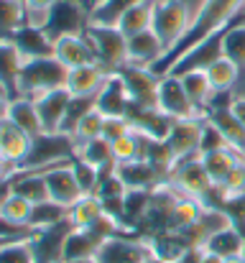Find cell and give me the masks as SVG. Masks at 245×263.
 Wrapping results in <instances>:
<instances>
[{
  "mask_svg": "<svg viewBox=\"0 0 245 263\" xmlns=\"http://www.w3.org/2000/svg\"><path fill=\"white\" fill-rule=\"evenodd\" d=\"M67 215H69L67 207H62V204L54 202V199H46V202L33 204V212H31L28 228H31V230H46V228H54V225L67 222V220H69Z\"/></svg>",
  "mask_w": 245,
  "mask_h": 263,
  "instance_id": "cell-31",
  "label": "cell"
},
{
  "mask_svg": "<svg viewBox=\"0 0 245 263\" xmlns=\"http://www.w3.org/2000/svg\"><path fill=\"white\" fill-rule=\"evenodd\" d=\"M204 251L220 256V258H235V256H243L245 251V230H240L238 225L207 238L204 243Z\"/></svg>",
  "mask_w": 245,
  "mask_h": 263,
  "instance_id": "cell-28",
  "label": "cell"
},
{
  "mask_svg": "<svg viewBox=\"0 0 245 263\" xmlns=\"http://www.w3.org/2000/svg\"><path fill=\"white\" fill-rule=\"evenodd\" d=\"M240 159H243V156H240L235 148H230V146L217 148V151H210V154H202L204 169H207V174H210V179H212V184H215V186L225 181V176L238 166V161H240Z\"/></svg>",
  "mask_w": 245,
  "mask_h": 263,
  "instance_id": "cell-29",
  "label": "cell"
},
{
  "mask_svg": "<svg viewBox=\"0 0 245 263\" xmlns=\"http://www.w3.org/2000/svg\"><path fill=\"white\" fill-rule=\"evenodd\" d=\"M31 146H33V138L28 133H23L8 118L0 123V159L5 164H10L13 169H21V164L26 161Z\"/></svg>",
  "mask_w": 245,
  "mask_h": 263,
  "instance_id": "cell-14",
  "label": "cell"
},
{
  "mask_svg": "<svg viewBox=\"0 0 245 263\" xmlns=\"http://www.w3.org/2000/svg\"><path fill=\"white\" fill-rule=\"evenodd\" d=\"M8 105H10V100H5V97H0V123L8 118Z\"/></svg>",
  "mask_w": 245,
  "mask_h": 263,
  "instance_id": "cell-52",
  "label": "cell"
},
{
  "mask_svg": "<svg viewBox=\"0 0 245 263\" xmlns=\"http://www.w3.org/2000/svg\"><path fill=\"white\" fill-rule=\"evenodd\" d=\"M23 64H26V59L21 57L13 39H0V80L10 89L13 97H18V82H21Z\"/></svg>",
  "mask_w": 245,
  "mask_h": 263,
  "instance_id": "cell-25",
  "label": "cell"
},
{
  "mask_svg": "<svg viewBox=\"0 0 245 263\" xmlns=\"http://www.w3.org/2000/svg\"><path fill=\"white\" fill-rule=\"evenodd\" d=\"M225 263H245L243 256H235V258H225Z\"/></svg>",
  "mask_w": 245,
  "mask_h": 263,
  "instance_id": "cell-55",
  "label": "cell"
},
{
  "mask_svg": "<svg viewBox=\"0 0 245 263\" xmlns=\"http://www.w3.org/2000/svg\"><path fill=\"white\" fill-rule=\"evenodd\" d=\"M194 23V10L184 3V0H156V10H154V31L163 41L166 54L174 51L181 39L189 33Z\"/></svg>",
  "mask_w": 245,
  "mask_h": 263,
  "instance_id": "cell-4",
  "label": "cell"
},
{
  "mask_svg": "<svg viewBox=\"0 0 245 263\" xmlns=\"http://www.w3.org/2000/svg\"><path fill=\"white\" fill-rule=\"evenodd\" d=\"M31 212H33V204L28 199H23L21 194H13V192L5 197V202L0 207V215L10 222H18V225H28Z\"/></svg>",
  "mask_w": 245,
  "mask_h": 263,
  "instance_id": "cell-38",
  "label": "cell"
},
{
  "mask_svg": "<svg viewBox=\"0 0 245 263\" xmlns=\"http://www.w3.org/2000/svg\"><path fill=\"white\" fill-rule=\"evenodd\" d=\"M163 57H166V46H163L161 39L156 36L154 28L141 31L136 36H128V62L130 64L154 69Z\"/></svg>",
  "mask_w": 245,
  "mask_h": 263,
  "instance_id": "cell-12",
  "label": "cell"
},
{
  "mask_svg": "<svg viewBox=\"0 0 245 263\" xmlns=\"http://www.w3.org/2000/svg\"><path fill=\"white\" fill-rule=\"evenodd\" d=\"M102 125H105V115H102L97 107L89 110V112L80 120L77 130H74L77 143H82V141H92V138H100V136H102Z\"/></svg>",
  "mask_w": 245,
  "mask_h": 263,
  "instance_id": "cell-40",
  "label": "cell"
},
{
  "mask_svg": "<svg viewBox=\"0 0 245 263\" xmlns=\"http://www.w3.org/2000/svg\"><path fill=\"white\" fill-rule=\"evenodd\" d=\"M84 3H92V0H84Z\"/></svg>",
  "mask_w": 245,
  "mask_h": 263,
  "instance_id": "cell-57",
  "label": "cell"
},
{
  "mask_svg": "<svg viewBox=\"0 0 245 263\" xmlns=\"http://www.w3.org/2000/svg\"><path fill=\"white\" fill-rule=\"evenodd\" d=\"M10 194V179H5V181H0V207H3V202H5V197Z\"/></svg>",
  "mask_w": 245,
  "mask_h": 263,
  "instance_id": "cell-50",
  "label": "cell"
},
{
  "mask_svg": "<svg viewBox=\"0 0 245 263\" xmlns=\"http://www.w3.org/2000/svg\"><path fill=\"white\" fill-rule=\"evenodd\" d=\"M217 189L222 194V202L233 199V197H245V159L238 161V166L225 176L222 184H217Z\"/></svg>",
  "mask_w": 245,
  "mask_h": 263,
  "instance_id": "cell-39",
  "label": "cell"
},
{
  "mask_svg": "<svg viewBox=\"0 0 245 263\" xmlns=\"http://www.w3.org/2000/svg\"><path fill=\"white\" fill-rule=\"evenodd\" d=\"M128 120L133 125L136 133L156 138V141H166L171 128H174V118H168L166 112H161L159 107H133L128 112Z\"/></svg>",
  "mask_w": 245,
  "mask_h": 263,
  "instance_id": "cell-15",
  "label": "cell"
},
{
  "mask_svg": "<svg viewBox=\"0 0 245 263\" xmlns=\"http://www.w3.org/2000/svg\"><path fill=\"white\" fill-rule=\"evenodd\" d=\"M154 10H156V0H143L123 15L118 28L123 31V36H136L141 31H148L154 26Z\"/></svg>",
  "mask_w": 245,
  "mask_h": 263,
  "instance_id": "cell-32",
  "label": "cell"
},
{
  "mask_svg": "<svg viewBox=\"0 0 245 263\" xmlns=\"http://www.w3.org/2000/svg\"><path fill=\"white\" fill-rule=\"evenodd\" d=\"M89 28V3L84 0H56L49 8L46 33L56 41L62 36H84Z\"/></svg>",
  "mask_w": 245,
  "mask_h": 263,
  "instance_id": "cell-5",
  "label": "cell"
},
{
  "mask_svg": "<svg viewBox=\"0 0 245 263\" xmlns=\"http://www.w3.org/2000/svg\"><path fill=\"white\" fill-rule=\"evenodd\" d=\"M54 57L67 69H77L84 64H97L87 36H62V39H56L54 41Z\"/></svg>",
  "mask_w": 245,
  "mask_h": 263,
  "instance_id": "cell-18",
  "label": "cell"
},
{
  "mask_svg": "<svg viewBox=\"0 0 245 263\" xmlns=\"http://www.w3.org/2000/svg\"><path fill=\"white\" fill-rule=\"evenodd\" d=\"M0 263H39L31 238L0 243Z\"/></svg>",
  "mask_w": 245,
  "mask_h": 263,
  "instance_id": "cell-36",
  "label": "cell"
},
{
  "mask_svg": "<svg viewBox=\"0 0 245 263\" xmlns=\"http://www.w3.org/2000/svg\"><path fill=\"white\" fill-rule=\"evenodd\" d=\"M115 174L123 179L128 192H154L163 181V176L154 169L151 161L146 159H133V161H123L115 166Z\"/></svg>",
  "mask_w": 245,
  "mask_h": 263,
  "instance_id": "cell-13",
  "label": "cell"
},
{
  "mask_svg": "<svg viewBox=\"0 0 245 263\" xmlns=\"http://www.w3.org/2000/svg\"><path fill=\"white\" fill-rule=\"evenodd\" d=\"M8 120L13 125H18L23 133H28L31 138H39L44 136V125H41V118H39V107L33 100L28 97H13L10 105H8Z\"/></svg>",
  "mask_w": 245,
  "mask_h": 263,
  "instance_id": "cell-24",
  "label": "cell"
},
{
  "mask_svg": "<svg viewBox=\"0 0 245 263\" xmlns=\"http://www.w3.org/2000/svg\"><path fill=\"white\" fill-rule=\"evenodd\" d=\"M28 8H51L56 0H23Z\"/></svg>",
  "mask_w": 245,
  "mask_h": 263,
  "instance_id": "cell-49",
  "label": "cell"
},
{
  "mask_svg": "<svg viewBox=\"0 0 245 263\" xmlns=\"http://www.w3.org/2000/svg\"><path fill=\"white\" fill-rule=\"evenodd\" d=\"M243 258H245V251H243Z\"/></svg>",
  "mask_w": 245,
  "mask_h": 263,
  "instance_id": "cell-58",
  "label": "cell"
},
{
  "mask_svg": "<svg viewBox=\"0 0 245 263\" xmlns=\"http://www.w3.org/2000/svg\"><path fill=\"white\" fill-rule=\"evenodd\" d=\"M179 80H181V87H184V92L189 95V100L194 102V107L199 112H207L212 107L217 92H215V87H212V82H210V77H207L204 69L184 72V74H179Z\"/></svg>",
  "mask_w": 245,
  "mask_h": 263,
  "instance_id": "cell-21",
  "label": "cell"
},
{
  "mask_svg": "<svg viewBox=\"0 0 245 263\" xmlns=\"http://www.w3.org/2000/svg\"><path fill=\"white\" fill-rule=\"evenodd\" d=\"M69 100H72V92H69L67 87L54 89V92H46L44 97L33 100L36 107H39V118H41L44 133H59V130H62V123H64V115H67Z\"/></svg>",
  "mask_w": 245,
  "mask_h": 263,
  "instance_id": "cell-16",
  "label": "cell"
},
{
  "mask_svg": "<svg viewBox=\"0 0 245 263\" xmlns=\"http://www.w3.org/2000/svg\"><path fill=\"white\" fill-rule=\"evenodd\" d=\"M77 151V138L67 133H44L33 138V146L15 172H49L59 164H67L74 159Z\"/></svg>",
  "mask_w": 245,
  "mask_h": 263,
  "instance_id": "cell-2",
  "label": "cell"
},
{
  "mask_svg": "<svg viewBox=\"0 0 245 263\" xmlns=\"http://www.w3.org/2000/svg\"><path fill=\"white\" fill-rule=\"evenodd\" d=\"M133 130L130 120L128 118H118V115H105V125H102V138H107L110 143L128 136Z\"/></svg>",
  "mask_w": 245,
  "mask_h": 263,
  "instance_id": "cell-43",
  "label": "cell"
},
{
  "mask_svg": "<svg viewBox=\"0 0 245 263\" xmlns=\"http://www.w3.org/2000/svg\"><path fill=\"white\" fill-rule=\"evenodd\" d=\"M112 154H115V161H118V164L141 159V138H138V133L130 130L128 136L112 141Z\"/></svg>",
  "mask_w": 245,
  "mask_h": 263,
  "instance_id": "cell-41",
  "label": "cell"
},
{
  "mask_svg": "<svg viewBox=\"0 0 245 263\" xmlns=\"http://www.w3.org/2000/svg\"><path fill=\"white\" fill-rule=\"evenodd\" d=\"M204 72H207V77H210L215 92H233L235 85H238V80H240V74H243V69H240L233 59H228L225 54H222L220 59H215Z\"/></svg>",
  "mask_w": 245,
  "mask_h": 263,
  "instance_id": "cell-30",
  "label": "cell"
},
{
  "mask_svg": "<svg viewBox=\"0 0 245 263\" xmlns=\"http://www.w3.org/2000/svg\"><path fill=\"white\" fill-rule=\"evenodd\" d=\"M21 3H23V0H21Z\"/></svg>",
  "mask_w": 245,
  "mask_h": 263,
  "instance_id": "cell-59",
  "label": "cell"
},
{
  "mask_svg": "<svg viewBox=\"0 0 245 263\" xmlns=\"http://www.w3.org/2000/svg\"><path fill=\"white\" fill-rule=\"evenodd\" d=\"M13 44L18 46L21 57L26 62L31 59H44V57H54V39L44 31V28H33V26H23L21 31H15Z\"/></svg>",
  "mask_w": 245,
  "mask_h": 263,
  "instance_id": "cell-19",
  "label": "cell"
},
{
  "mask_svg": "<svg viewBox=\"0 0 245 263\" xmlns=\"http://www.w3.org/2000/svg\"><path fill=\"white\" fill-rule=\"evenodd\" d=\"M97 110L102 115H118V118H128V112L133 110L130 95L123 85L120 74H110L105 87L97 92Z\"/></svg>",
  "mask_w": 245,
  "mask_h": 263,
  "instance_id": "cell-17",
  "label": "cell"
},
{
  "mask_svg": "<svg viewBox=\"0 0 245 263\" xmlns=\"http://www.w3.org/2000/svg\"><path fill=\"white\" fill-rule=\"evenodd\" d=\"M123 77V85L130 95L133 107H156V95H159V85H161V74H156L148 67H136L128 64L118 72Z\"/></svg>",
  "mask_w": 245,
  "mask_h": 263,
  "instance_id": "cell-8",
  "label": "cell"
},
{
  "mask_svg": "<svg viewBox=\"0 0 245 263\" xmlns=\"http://www.w3.org/2000/svg\"><path fill=\"white\" fill-rule=\"evenodd\" d=\"M154 256L156 253L148 238L136 235V233H120L102 243L97 253V263H146Z\"/></svg>",
  "mask_w": 245,
  "mask_h": 263,
  "instance_id": "cell-6",
  "label": "cell"
},
{
  "mask_svg": "<svg viewBox=\"0 0 245 263\" xmlns=\"http://www.w3.org/2000/svg\"><path fill=\"white\" fill-rule=\"evenodd\" d=\"M146 263H156V256H154V258H151V261H146Z\"/></svg>",
  "mask_w": 245,
  "mask_h": 263,
  "instance_id": "cell-56",
  "label": "cell"
},
{
  "mask_svg": "<svg viewBox=\"0 0 245 263\" xmlns=\"http://www.w3.org/2000/svg\"><path fill=\"white\" fill-rule=\"evenodd\" d=\"M102 238L87 228H72L64 240V258L62 261H80V258H97L102 248Z\"/></svg>",
  "mask_w": 245,
  "mask_h": 263,
  "instance_id": "cell-22",
  "label": "cell"
},
{
  "mask_svg": "<svg viewBox=\"0 0 245 263\" xmlns=\"http://www.w3.org/2000/svg\"><path fill=\"white\" fill-rule=\"evenodd\" d=\"M166 181H171V184H174L179 192H184L186 197H197V199H204V194L215 186L210 174H207V169H204L202 156L179 159Z\"/></svg>",
  "mask_w": 245,
  "mask_h": 263,
  "instance_id": "cell-7",
  "label": "cell"
},
{
  "mask_svg": "<svg viewBox=\"0 0 245 263\" xmlns=\"http://www.w3.org/2000/svg\"><path fill=\"white\" fill-rule=\"evenodd\" d=\"M230 110H233V115L238 118V123L245 128V95H233V100H230Z\"/></svg>",
  "mask_w": 245,
  "mask_h": 263,
  "instance_id": "cell-47",
  "label": "cell"
},
{
  "mask_svg": "<svg viewBox=\"0 0 245 263\" xmlns=\"http://www.w3.org/2000/svg\"><path fill=\"white\" fill-rule=\"evenodd\" d=\"M62 263H97V258H80V261H62Z\"/></svg>",
  "mask_w": 245,
  "mask_h": 263,
  "instance_id": "cell-54",
  "label": "cell"
},
{
  "mask_svg": "<svg viewBox=\"0 0 245 263\" xmlns=\"http://www.w3.org/2000/svg\"><path fill=\"white\" fill-rule=\"evenodd\" d=\"M15 174V169L10 166V164H5L3 159H0V181H5V179H10V176Z\"/></svg>",
  "mask_w": 245,
  "mask_h": 263,
  "instance_id": "cell-48",
  "label": "cell"
},
{
  "mask_svg": "<svg viewBox=\"0 0 245 263\" xmlns=\"http://www.w3.org/2000/svg\"><path fill=\"white\" fill-rule=\"evenodd\" d=\"M225 146H230L228 141H225V136L210 123V120H204V130H202V146H199V156L202 154H210V151H217V148H225ZM233 148V146H230Z\"/></svg>",
  "mask_w": 245,
  "mask_h": 263,
  "instance_id": "cell-44",
  "label": "cell"
},
{
  "mask_svg": "<svg viewBox=\"0 0 245 263\" xmlns=\"http://www.w3.org/2000/svg\"><path fill=\"white\" fill-rule=\"evenodd\" d=\"M95 107H97V97H74V95H72V100H69V107H67V115H64V123H62V130H59V133L74 136V130H77L80 120L89 112V110H95Z\"/></svg>",
  "mask_w": 245,
  "mask_h": 263,
  "instance_id": "cell-37",
  "label": "cell"
},
{
  "mask_svg": "<svg viewBox=\"0 0 245 263\" xmlns=\"http://www.w3.org/2000/svg\"><path fill=\"white\" fill-rule=\"evenodd\" d=\"M69 72L56 57H44V59H31L21 69V82H18V97L39 100L46 92L67 87Z\"/></svg>",
  "mask_w": 245,
  "mask_h": 263,
  "instance_id": "cell-1",
  "label": "cell"
},
{
  "mask_svg": "<svg viewBox=\"0 0 245 263\" xmlns=\"http://www.w3.org/2000/svg\"><path fill=\"white\" fill-rule=\"evenodd\" d=\"M222 51L228 59H233L240 69H245V18L233 23L222 36Z\"/></svg>",
  "mask_w": 245,
  "mask_h": 263,
  "instance_id": "cell-35",
  "label": "cell"
},
{
  "mask_svg": "<svg viewBox=\"0 0 245 263\" xmlns=\"http://www.w3.org/2000/svg\"><path fill=\"white\" fill-rule=\"evenodd\" d=\"M202 263H225V258H220V256H215V253L204 251V258H202Z\"/></svg>",
  "mask_w": 245,
  "mask_h": 263,
  "instance_id": "cell-51",
  "label": "cell"
},
{
  "mask_svg": "<svg viewBox=\"0 0 245 263\" xmlns=\"http://www.w3.org/2000/svg\"><path fill=\"white\" fill-rule=\"evenodd\" d=\"M72 169H74V176H77V181H80L82 192H84V194H95V189H97V184H100V169L92 166V164H87V161H82V159H74V161H72Z\"/></svg>",
  "mask_w": 245,
  "mask_h": 263,
  "instance_id": "cell-42",
  "label": "cell"
},
{
  "mask_svg": "<svg viewBox=\"0 0 245 263\" xmlns=\"http://www.w3.org/2000/svg\"><path fill=\"white\" fill-rule=\"evenodd\" d=\"M110 72H105L100 64H84L69 72V82L67 89L74 95V97H97V92L105 87Z\"/></svg>",
  "mask_w": 245,
  "mask_h": 263,
  "instance_id": "cell-20",
  "label": "cell"
},
{
  "mask_svg": "<svg viewBox=\"0 0 245 263\" xmlns=\"http://www.w3.org/2000/svg\"><path fill=\"white\" fill-rule=\"evenodd\" d=\"M0 97H5V100H13V95H10V89L3 85V80H0Z\"/></svg>",
  "mask_w": 245,
  "mask_h": 263,
  "instance_id": "cell-53",
  "label": "cell"
},
{
  "mask_svg": "<svg viewBox=\"0 0 245 263\" xmlns=\"http://www.w3.org/2000/svg\"><path fill=\"white\" fill-rule=\"evenodd\" d=\"M105 212V207H102V199L97 197V194H84L80 202H74L72 207H69V222H72V228H89V225H95V220L100 217Z\"/></svg>",
  "mask_w": 245,
  "mask_h": 263,
  "instance_id": "cell-33",
  "label": "cell"
},
{
  "mask_svg": "<svg viewBox=\"0 0 245 263\" xmlns=\"http://www.w3.org/2000/svg\"><path fill=\"white\" fill-rule=\"evenodd\" d=\"M10 192L13 194H21L31 204H39V202L51 199L49 181H46L44 172H15V174L10 176Z\"/></svg>",
  "mask_w": 245,
  "mask_h": 263,
  "instance_id": "cell-23",
  "label": "cell"
},
{
  "mask_svg": "<svg viewBox=\"0 0 245 263\" xmlns=\"http://www.w3.org/2000/svg\"><path fill=\"white\" fill-rule=\"evenodd\" d=\"M72 161H74V159H72ZM72 161L59 164V166L44 172V174H46V181H49V194H51V199L59 202V204L67 207V210L84 197L80 181H77V176H74V169H72Z\"/></svg>",
  "mask_w": 245,
  "mask_h": 263,
  "instance_id": "cell-11",
  "label": "cell"
},
{
  "mask_svg": "<svg viewBox=\"0 0 245 263\" xmlns=\"http://www.w3.org/2000/svg\"><path fill=\"white\" fill-rule=\"evenodd\" d=\"M26 26V3L0 0V39H13Z\"/></svg>",
  "mask_w": 245,
  "mask_h": 263,
  "instance_id": "cell-34",
  "label": "cell"
},
{
  "mask_svg": "<svg viewBox=\"0 0 245 263\" xmlns=\"http://www.w3.org/2000/svg\"><path fill=\"white\" fill-rule=\"evenodd\" d=\"M202 258H204V246H186L174 258V263H202Z\"/></svg>",
  "mask_w": 245,
  "mask_h": 263,
  "instance_id": "cell-46",
  "label": "cell"
},
{
  "mask_svg": "<svg viewBox=\"0 0 245 263\" xmlns=\"http://www.w3.org/2000/svg\"><path fill=\"white\" fill-rule=\"evenodd\" d=\"M74 159H82L92 166H97L100 172H110L118 166L115 161V154H112V143L107 138H92V141H82L77 143V151H74Z\"/></svg>",
  "mask_w": 245,
  "mask_h": 263,
  "instance_id": "cell-27",
  "label": "cell"
},
{
  "mask_svg": "<svg viewBox=\"0 0 245 263\" xmlns=\"http://www.w3.org/2000/svg\"><path fill=\"white\" fill-rule=\"evenodd\" d=\"M156 107L166 112L174 120H184V118H194V115H204L194 107V102L189 100V95L181 87V80L176 74H163L159 95H156Z\"/></svg>",
  "mask_w": 245,
  "mask_h": 263,
  "instance_id": "cell-9",
  "label": "cell"
},
{
  "mask_svg": "<svg viewBox=\"0 0 245 263\" xmlns=\"http://www.w3.org/2000/svg\"><path fill=\"white\" fill-rule=\"evenodd\" d=\"M143 0H92L89 3V26H118L128 10Z\"/></svg>",
  "mask_w": 245,
  "mask_h": 263,
  "instance_id": "cell-26",
  "label": "cell"
},
{
  "mask_svg": "<svg viewBox=\"0 0 245 263\" xmlns=\"http://www.w3.org/2000/svg\"><path fill=\"white\" fill-rule=\"evenodd\" d=\"M204 115H194V118H184L176 120L166 143L174 151L176 159H189V156H199V146H202V130H204Z\"/></svg>",
  "mask_w": 245,
  "mask_h": 263,
  "instance_id": "cell-10",
  "label": "cell"
},
{
  "mask_svg": "<svg viewBox=\"0 0 245 263\" xmlns=\"http://www.w3.org/2000/svg\"><path fill=\"white\" fill-rule=\"evenodd\" d=\"M87 41L95 51V62L110 72L118 74L123 67H128V36L118 26H89L87 28Z\"/></svg>",
  "mask_w": 245,
  "mask_h": 263,
  "instance_id": "cell-3",
  "label": "cell"
},
{
  "mask_svg": "<svg viewBox=\"0 0 245 263\" xmlns=\"http://www.w3.org/2000/svg\"><path fill=\"white\" fill-rule=\"evenodd\" d=\"M46 23H49V8H28L26 5V26L46 31Z\"/></svg>",
  "mask_w": 245,
  "mask_h": 263,
  "instance_id": "cell-45",
  "label": "cell"
}]
</instances>
